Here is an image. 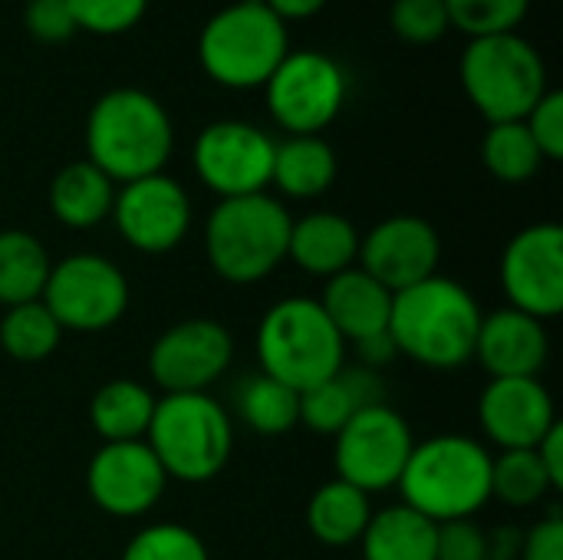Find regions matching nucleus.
<instances>
[{"mask_svg":"<svg viewBox=\"0 0 563 560\" xmlns=\"http://www.w3.org/2000/svg\"><path fill=\"white\" fill-rule=\"evenodd\" d=\"M548 472L534 449H511L492 459V498L508 508H531L551 495Z\"/></svg>","mask_w":563,"mask_h":560,"instance_id":"nucleus-32","label":"nucleus"},{"mask_svg":"<svg viewBox=\"0 0 563 560\" xmlns=\"http://www.w3.org/2000/svg\"><path fill=\"white\" fill-rule=\"evenodd\" d=\"M478 426L501 452L538 449V442L558 426L554 396L538 376L488 380L478 396Z\"/></svg>","mask_w":563,"mask_h":560,"instance_id":"nucleus-18","label":"nucleus"},{"mask_svg":"<svg viewBox=\"0 0 563 560\" xmlns=\"http://www.w3.org/2000/svg\"><path fill=\"white\" fill-rule=\"evenodd\" d=\"M482 162L498 182L521 185L538 175L544 155L538 152L525 122H495L482 139Z\"/></svg>","mask_w":563,"mask_h":560,"instance_id":"nucleus-31","label":"nucleus"},{"mask_svg":"<svg viewBox=\"0 0 563 560\" xmlns=\"http://www.w3.org/2000/svg\"><path fill=\"white\" fill-rule=\"evenodd\" d=\"M287 257L300 271L330 281V277L356 267L360 231L340 211H310V215H303L300 221L290 224Z\"/></svg>","mask_w":563,"mask_h":560,"instance_id":"nucleus-21","label":"nucleus"},{"mask_svg":"<svg viewBox=\"0 0 563 560\" xmlns=\"http://www.w3.org/2000/svg\"><path fill=\"white\" fill-rule=\"evenodd\" d=\"M356 356H360V366L383 373V370L399 356V350H396V343H393V337H389V330H386V333H376V337H369V340H360V343H356Z\"/></svg>","mask_w":563,"mask_h":560,"instance_id":"nucleus-43","label":"nucleus"},{"mask_svg":"<svg viewBox=\"0 0 563 560\" xmlns=\"http://www.w3.org/2000/svg\"><path fill=\"white\" fill-rule=\"evenodd\" d=\"M551 337L548 327L515 307H501L482 317L475 360L485 366L492 380H515V376H538L548 366Z\"/></svg>","mask_w":563,"mask_h":560,"instance_id":"nucleus-19","label":"nucleus"},{"mask_svg":"<svg viewBox=\"0 0 563 560\" xmlns=\"http://www.w3.org/2000/svg\"><path fill=\"white\" fill-rule=\"evenodd\" d=\"M234 360V337L211 317H188L162 330L148 350V373L165 396L208 393Z\"/></svg>","mask_w":563,"mask_h":560,"instance_id":"nucleus-13","label":"nucleus"},{"mask_svg":"<svg viewBox=\"0 0 563 560\" xmlns=\"http://www.w3.org/2000/svg\"><path fill=\"white\" fill-rule=\"evenodd\" d=\"M389 26L402 43L429 46L449 33V10L445 0H393Z\"/></svg>","mask_w":563,"mask_h":560,"instance_id":"nucleus-35","label":"nucleus"},{"mask_svg":"<svg viewBox=\"0 0 563 560\" xmlns=\"http://www.w3.org/2000/svg\"><path fill=\"white\" fill-rule=\"evenodd\" d=\"M538 459H541V465H544V472H548V482H551V488L554 492H563V429L561 422L538 442Z\"/></svg>","mask_w":563,"mask_h":560,"instance_id":"nucleus-42","label":"nucleus"},{"mask_svg":"<svg viewBox=\"0 0 563 560\" xmlns=\"http://www.w3.org/2000/svg\"><path fill=\"white\" fill-rule=\"evenodd\" d=\"M238 413L257 436H287L300 426V393L257 373L241 383Z\"/></svg>","mask_w":563,"mask_h":560,"instance_id":"nucleus-29","label":"nucleus"},{"mask_svg":"<svg viewBox=\"0 0 563 560\" xmlns=\"http://www.w3.org/2000/svg\"><path fill=\"white\" fill-rule=\"evenodd\" d=\"M277 142L244 119H218L195 139L191 162L195 175L208 191L221 198H244L267 191L274 172Z\"/></svg>","mask_w":563,"mask_h":560,"instance_id":"nucleus-12","label":"nucleus"},{"mask_svg":"<svg viewBox=\"0 0 563 560\" xmlns=\"http://www.w3.org/2000/svg\"><path fill=\"white\" fill-rule=\"evenodd\" d=\"M122 241L139 254H168L191 231V198L165 172L119 185L112 215Z\"/></svg>","mask_w":563,"mask_h":560,"instance_id":"nucleus-15","label":"nucleus"},{"mask_svg":"<svg viewBox=\"0 0 563 560\" xmlns=\"http://www.w3.org/2000/svg\"><path fill=\"white\" fill-rule=\"evenodd\" d=\"M435 560H485V531L472 518L435 525Z\"/></svg>","mask_w":563,"mask_h":560,"instance_id":"nucleus-39","label":"nucleus"},{"mask_svg":"<svg viewBox=\"0 0 563 560\" xmlns=\"http://www.w3.org/2000/svg\"><path fill=\"white\" fill-rule=\"evenodd\" d=\"M396 488L402 505L435 525L475 518L492 502V452L452 432L416 442Z\"/></svg>","mask_w":563,"mask_h":560,"instance_id":"nucleus-3","label":"nucleus"},{"mask_svg":"<svg viewBox=\"0 0 563 560\" xmlns=\"http://www.w3.org/2000/svg\"><path fill=\"white\" fill-rule=\"evenodd\" d=\"M360 548L363 560H435V521L409 505L373 512Z\"/></svg>","mask_w":563,"mask_h":560,"instance_id":"nucleus-26","label":"nucleus"},{"mask_svg":"<svg viewBox=\"0 0 563 560\" xmlns=\"http://www.w3.org/2000/svg\"><path fill=\"white\" fill-rule=\"evenodd\" d=\"M346 92V69L320 50H290L264 83L267 112L287 135H320L343 112Z\"/></svg>","mask_w":563,"mask_h":560,"instance_id":"nucleus-9","label":"nucleus"},{"mask_svg":"<svg viewBox=\"0 0 563 560\" xmlns=\"http://www.w3.org/2000/svg\"><path fill=\"white\" fill-rule=\"evenodd\" d=\"M412 446L416 439L402 413H396L389 403L369 406L333 436L336 479L366 495L389 492L399 485Z\"/></svg>","mask_w":563,"mask_h":560,"instance_id":"nucleus-11","label":"nucleus"},{"mask_svg":"<svg viewBox=\"0 0 563 560\" xmlns=\"http://www.w3.org/2000/svg\"><path fill=\"white\" fill-rule=\"evenodd\" d=\"M336 168V152L323 135H290L274 149L271 185L287 198L310 201L333 188Z\"/></svg>","mask_w":563,"mask_h":560,"instance_id":"nucleus-24","label":"nucleus"},{"mask_svg":"<svg viewBox=\"0 0 563 560\" xmlns=\"http://www.w3.org/2000/svg\"><path fill=\"white\" fill-rule=\"evenodd\" d=\"M525 545V531L515 525H498L485 531V560H518Z\"/></svg>","mask_w":563,"mask_h":560,"instance_id":"nucleus-41","label":"nucleus"},{"mask_svg":"<svg viewBox=\"0 0 563 560\" xmlns=\"http://www.w3.org/2000/svg\"><path fill=\"white\" fill-rule=\"evenodd\" d=\"M498 281L508 307L534 317L554 320L563 310V228L554 221H538L518 231L498 264Z\"/></svg>","mask_w":563,"mask_h":560,"instance_id":"nucleus-14","label":"nucleus"},{"mask_svg":"<svg viewBox=\"0 0 563 560\" xmlns=\"http://www.w3.org/2000/svg\"><path fill=\"white\" fill-rule=\"evenodd\" d=\"M320 307L346 343H360L389 330L393 294L363 267H350L327 281Z\"/></svg>","mask_w":563,"mask_h":560,"instance_id":"nucleus-22","label":"nucleus"},{"mask_svg":"<svg viewBox=\"0 0 563 560\" xmlns=\"http://www.w3.org/2000/svg\"><path fill=\"white\" fill-rule=\"evenodd\" d=\"M369 518H373L369 495L340 482V479L323 482L313 492V498L307 502V528L327 548L360 545Z\"/></svg>","mask_w":563,"mask_h":560,"instance_id":"nucleus-27","label":"nucleus"},{"mask_svg":"<svg viewBox=\"0 0 563 560\" xmlns=\"http://www.w3.org/2000/svg\"><path fill=\"white\" fill-rule=\"evenodd\" d=\"M115 182L89 158L63 165L49 182V211L63 228L89 231L112 215Z\"/></svg>","mask_w":563,"mask_h":560,"instance_id":"nucleus-23","label":"nucleus"},{"mask_svg":"<svg viewBox=\"0 0 563 560\" xmlns=\"http://www.w3.org/2000/svg\"><path fill=\"white\" fill-rule=\"evenodd\" d=\"M360 267L389 294L439 274L442 238L432 221L419 215H393L360 234Z\"/></svg>","mask_w":563,"mask_h":560,"instance_id":"nucleus-17","label":"nucleus"},{"mask_svg":"<svg viewBox=\"0 0 563 560\" xmlns=\"http://www.w3.org/2000/svg\"><path fill=\"white\" fill-rule=\"evenodd\" d=\"M145 442L168 479L205 485L231 462L234 426L224 406L208 393H175L155 403Z\"/></svg>","mask_w":563,"mask_h":560,"instance_id":"nucleus-7","label":"nucleus"},{"mask_svg":"<svg viewBox=\"0 0 563 560\" xmlns=\"http://www.w3.org/2000/svg\"><path fill=\"white\" fill-rule=\"evenodd\" d=\"M168 475L158 465L148 442H102L89 459L86 492L92 505L112 518H142L165 495Z\"/></svg>","mask_w":563,"mask_h":560,"instance_id":"nucleus-16","label":"nucleus"},{"mask_svg":"<svg viewBox=\"0 0 563 560\" xmlns=\"http://www.w3.org/2000/svg\"><path fill=\"white\" fill-rule=\"evenodd\" d=\"M538 152L544 155V162H561L563 158V92L561 89H548L544 99L528 112L525 119Z\"/></svg>","mask_w":563,"mask_h":560,"instance_id":"nucleus-37","label":"nucleus"},{"mask_svg":"<svg viewBox=\"0 0 563 560\" xmlns=\"http://www.w3.org/2000/svg\"><path fill=\"white\" fill-rule=\"evenodd\" d=\"M23 26L36 43H46V46L66 43L79 33L66 0H26Z\"/></svg>","mask_w":563,"mask_h":560,"instance_id":"nucleus-38","label":"nucleus"},{"mask_svg":"<svg viewBox=\"0 0 563 560\" xmlns=\"http://www.w3.org/2000/svg\"><path fill=\"white\" fill-rule=\"evenodd\" d=\"M386 383L376 370L343 366L336 376L300 393V426L317 436H336L356 413L386 403Z\"/></svg>","mask_w":563,"mask_h":560,"instance_id":"nucleus-20","label":"nucleus"},{"mask_svg":"<svg viewBox=\"0 0 563 560\" xmlns=\"http://www.w3.org/2000/svg\"><path fill=\"white\" fill-rule=\"evenodd\" d=\"M449 23L459 26L468 40L518 33L525 23L531 0H445Z\"/></svg>","mask_w":563,"mask_h":560,"instance_id":"nucleus-33","label":"nucleus"},{"mask_svg":"<svg viewBox=\"0 0 563 560\" xmlns=\"http://www.w3.org/2000/svg\"><path fill=\"white\" fill-rule=\"evenodd\" d=\"M290 53L287 23L264 0H234L214 10L198 33V63L224 89H264Z\"/></svg>","mask_w":563,"mask_h":560,"instance_id":"nucleus-6","label":"nucleus"},{"mask_svg":"<svg viewBox=\"0 0 563 560\" xmlns=\"http://www.w3.org/2000/svg\"><path fill=\"white\" fill-rule=\"evenodd\" d=\"M284 23H294V20H310V17H317L323 7H327V0H264Z\"/></svg>","mask_w":563,"mask_h":560,"instance_id":"nucleus-44","label":"nucleus"},{"mask_svg":"<svg viewBox=\"0 0 563 560\" xmlns=\"http://www.w3.org/2000/svg\"><path fill=\"white\" fill-rule=\"evenodd\" d=\"M129 297L132 290L125 274L109 257L86 251L49 267L40 300L63 333H102L125 317Z\"/></svg>","mask_w":563,"mask_h":560,"instance_id":"nucleus-10","label":"nucleus"},{"mask_svg":"<svg viewBox=\"0 0 563 560\" xmlns=\"http://www.w3.org/2000/svg\"><path fill=\"white\" fill-rule=\"evenodd\" d=\"M49 254L46 248L20 228L0 231V304L20 307L43 297L49 277Z\"/></svg>","mask_w":563,"mask_h":560,"instance_id":"nucleus-28","label":"nucleus"},{"mask_svg":"<svg viewBox=\"0 0 563 560\" xmlns=\"http://www.w3.org/2000/svg\"><path fill=\"white\" fill-rule=\"evenodd\" d=\"M261 373L303 393L346 366V340L313 297H284L257 323Z\"/></svg>","mask_w":563,"mask_h":560,"instance_id":"nucleus-5","label":"nucleus"},{"mask_svg":"<svg viewBox=\"0 0 563 560\" xmlns=\"http://www.w3.org/2000/svg\"><path fill=\"white\" fill-rule=\"evenodd\" d=\"M63 340L59 323L43 307V300H30L20 307H7L0 320V350L16 363H43L56 353Z\"/></svg>","mask_w":563,"mask_h":560,"instance_id":"nucleus-30","label":"nucleus"},{"mask_svg":"<svg viewBox=\"0 0 563 560\" xmlns=\"http://www.w3.org/2000/svg\"><path fill=\"white\" fill-rule=\"evenodd\" d=\"M122 560H211L198 531L178 521L148 525L125 545Z\"/></svg>","mask_w":563,"mask_h":560,"instance_id":"nucleus-34","label":"nucleus"},{"mask_svg":"<svg viewBox=\"0 0 563 560\" xmlns=\"http://www.w3.org/2000/svg\"><path fill=\"white\" fill-rule=\"evenodd\" d=\"M76 30L96 33V36H119L142 23L148 0H66Z\"/></svg>","mask_w":563,"mask_h":560,"instance_id":"nucleus-36","label":"nucleus"},{"mask_svg":"<svg viewBox=\"0 0 563 560\" xmlns=\"http://www.w3.org/2000/svg\"><path fill=\"white\" fill-rule=\"evenodd\" d=\"M155 403L152 389L139 380H109L89 399V426L102 442H142L152 426Z\"/></svg>","mask_w":563,"mask_h":560,"instance_id":"nucleus-25","label":"nucleus"},{"mask_svg":"<svg viewBox=\"0 0 563 560\" xmlns=\"http://www.w3.org/2000/svg\"><path fill=\"white\" fill-rule=\"evenodd\" d=\"M518 560H563V518L558 512H551L525 531Z\"/></svg>","mask_w":563,"mask_h":560,"instance_id":"nucleus-40","label":"nucleus"},{"mask_svg":"<svg viewBox=\"0 0 563 560\" xmlns=\"http://www.w3.org/2000/svg\"><path fill=\"white\" fill-rule=\"evenodd\" d=\"M290 224L287 205L267 191L221 198L205 221L208 267L234 287L261 284L287 261Z\"/></svg>","mask_w":563,"mask_h":560,"instance_id":"nucleus-4","label":"nucleus"},{"mask_svg":"<svg viewBox=\"0 0 563 560\" xmlns=\"http://www.w3.org/2000/svg\"><path fill=\"white\" fill-rule=\"evenodd\" d=\"M459 79L468 102L495 122H525L544 99L548 66L531 40L521 33L475 36L459 59Z\"/></svg>","mask_w":563,"mask_h":560,"instance_id":"nucleus-8","label":"nucleus"},{"mask_svg":"<svg viewBox=\"0 0 563 560\" xmlns=\"http://www.w3.org/2000/svg\"><path fill=\"white\" fill-rule=\"evenodd\" d=\"M482 317L485 314L465 284L432 274L429 281L393 294L389 337L399 356H409L426 370H459L475 360Z\"/></svg>","mask_w":563,"mask_h":560,"instance_id":"nucleus-1","label":"nucleus"},{"mask_svg":"<svg viewBox=\"0 0 563 560\" xmlns=\"http://www.w3.org/2000/svg\"><path fill=\"white\" fill-rule=\"evenodd\" d=\"M175 152L168 109L139 86L102 92L86 116V158L115 185L158 175Z\"/></svg>","mask_w":563,"mask_h":560,"instance_id":"nucleus-2","label":"nucleus"}]
</instances>
